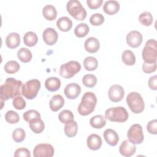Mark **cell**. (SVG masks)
Listing matches in <instances>:
<instances>
[{
	"label": "cell",
	"instance_id": "obj_1",
	"mask_svg": "<svg viewBox=\"0 0 157 157\" xmlns=\"http://www.w3.org/2000/svg\"><path fill=\"white\" fill-rule=\"evenodd\" d=\"M23 83L12 77L6 78L4 84L0 87V98L4 101L9 99H14L18 96H21Z\"/></svg>",
	"mask_w": 157,
	"mask_h": 157
},
{
	"label": "cell",
	"instance_id": "obj_2",
	"mask_svg": "<svg viewBox=\"0 0 157 157\" xmlns=\"http://www.w3.org/2000/svg\"><path fill=\"white\" fill-rule=\"evenodd\" d=\"M97 98L93 92H86L82 96L81 102L78 106L77 111L82 116L91 114L95 109Z\"/></svg>",
	"mask_w": 157,
	"mask_h": 157
},
{
	"label": "cell",
	"instance_id": "obj_3",
	"mask_svg": "<svg viewBox=\"0 0 157 157\" xmlns=\"http://www.w3.org/2000/svg\"><path fill=\"white\" fill-rule=\"evenodd\" d=\"M128 112L123 107H110L105 112V118L112 122H125L128 119Z\"/></svg>",
	"mask_w": 157,
	"mask_h": 157
},
{
	"label": "cell",
	"instance_id": "obj_4",
	"mask_svg": "<svg viewBox=\"0 0 157 157\" xmlns=\"http://www.w3.org/2000/svg\"><path fill=\"white\" fill-rule=\"evenodd\" d=\"M126 103L134 113H140L145 109V103L142 96L137 92H131L126 97Z\"/></svg>",
	"mask_w": 157,
	"mask_h": 157
},
{
	"label": "cell",
	"instance_id": "obj_5",
	"mask_svg": "<svg viewBox=\"0 0 157 157\" xmlns=\"http://www.w3.org/2000/svg\"><path fill=\"white\" fill-rule=\"evenodd\" d=\"M66 9L67 12L77 20L82 21L86 17V12L80 1L70 0L67 2Z\"/></svg>",
	"mask_w": 157,
	"mask_h": 157
},
{
	"label": "cell",
	"instance_id": "obj_6",
	"mask_svg": "<svg viewBox=\"0 0 157 157\" xmlns=\"http://www.w3.org/2000/svg\"><path fill=\"white\" fill-rule=\"evenodd\" d=\"M142 58L145 63H156L157 42L155 39H149L145 44L142 50Z\"/></svg>",
	"mask_w": 157,
	"mask_h": 157
},
{
	"label": "cell",
	"instance_id": "obj_7",
	"mask_svg": "<svg viewBox=\"0 0 157 157\" xmlns=\"http://www.w3.org/2000/svg\"><path fill=\"white\" fill-rule=\"evenodd\" d=\"M41 84L39 80L32 79L27 81L21 88V94L28 99L35 98L40 89Z\"/></svg>",
	"mask_w": 157,
	"mask_h": 157
},
{
	"label": "cell",
	"instance_id": "obj_8",
	"mask_svg": "<svg viewBox=\"0 0 157 157\" xmlns=\"http://www.w3.org/2000/svg\"><path fill=\"white\" fill-rule=\"evenodd\" d=\"M81 69L80 64L77 61H70L60 66L59 74L64 78L73 77Z\"/></svg>",
	"mask_w": 157,
	"mask_h": 157
},
{
	"label": "cell",
	"instance_id": "obj_9",
	"mask_svg": "<svg viewBox=\"0 0 157 157\" xmlns=\"http://www.w3.org/2000/svg\"><path fill=\"white\" fill-rule=\"evenodd\" d=\"M129 140L134 144L142 143L144 139L142 128L139 124H134L131 126L127 132Z\"/></svg>",
	"mask_w": 157,
	"mask_h": 157
},
{
	"label": "cell",
	"instance_id": "obj_10",
	"mask_svg": "<svg viewBox=\"0 0 157 157\" xmlns=\"http://www.w3.org/2000/svg\"><path fill=\"white\" fill-rule=\"evenodd\" d=\"M53 147L49 144H39L34 148L33 155L34 157H52L54 155Z\"/></svg>",
	"mask_w": 157,
	"mask_h": 157
},
{
	"label": "cell",
	"instance_id": "obj_11",
	"mask_svg": "<svg viewBox=\"0 0 157 157\" xmlns=\"http://www.w3.org/2000/svg\"><path fill=\"white\" fill-rule=\"evenodd\" d=\"M109 99L113 102L121 101L124 96V90L120 85H112L108 91Z\"/></svg>",
	"mask_w": 157,
	"mask_h": 157
},
{
	"label": "cell",
	"instance_id": "obj_12",
	"mask_svg": "<svg viewBox=\"0 0 157 157\" xmlns=\"http://www.w3.org/2000/svg\"><path fill=\"white\" fill-rule=\"evenodd\" d=\"M126 40L128 45L131 47L137 48L141 45L143 37L138 31H131L126 35Z\"/></svg>",
	"mask_w": 157,
	"mask_h": 157
},
{
	"label": "cell",
	"instance_id": "obj_13",
	"mask_svg": "<svg viewBox=\"0 0 157 157\" xmlns=\"http://www.w3.org/2000/svg\"><path fill=\"white\" fill-rule=\"evenodd\" d=\"M81 87L76 83L67 84L64 89L65 96L69 99H76L80 94Z\"/></svg>",
	"mask_w": 157,
	"mask_h": 157
},
{
	"label": "cell",
	"instance_id": "obj_14",
	"mask_svg": "<svg viewBox=\"0 0 157 157\" xmlns=\"http://www.w3.org/2000/svg\"><path fill=\"white\" fill-rule=\"evenodd\" d=\"M136 151V144L130 142L129 140L123 141L120 146V153L126 157H129L133 155Z\"/></svg>",
	"mask_w": 157,
	"mask_h": 157
},
{
	"label": "cell",
	"instance_id": "obj_15",
	"mask_svg": "<svg viewBox=\"0 0 157 157\" xmlns=\"http://www.w3.org/2000/svg\"><path fill=\"white\" fill-rule=\"evenodd\" d=\"M42 37L44 42L48 45H54L58 40V34L53 28H47L43 31Z\"/></svg>",
	"mask_w": 157,
	"mask_h": 157
},
{
	"label": "cell",
	"instance_id": "obj_16",
	"mask_svg": "<svg viewBox=\"0 0 157 157\" xmlns=\"http://www.w3.org/2000/svg\"><path fill=\"white\" fill-rule=\"evenodd\" d=\"M102 139L100 136L96 134H90L86 139V144L88 147L92 150H99L102 145Z\"/></svg>",
	"mask_w": 157,
	"mask_h": 157
},
{
	"label": "cell",
	"instance_id": "obj_17",
	"mask_svg": "<svg viewBox=\"0 0 157 157\" xmlns=\"http://www.w3.org/2000/svg\"><path fill=\"white\" fill-rule=\"evenodd\" d=\"M103 136L107 144L110 146H115L119 141V136L117 132L112 129H105Z\"/></svg>",
	"mask_w": 157,
	"mask_h": 157
},
{
	"label": "cell",
	"instance_id": "obj_18",
	"mask_svg": "<svg viewBox=\"0 0 157 157\" xmlns=\"http://www.w3.org/2000/svg\"><path fill=\"white\" fill-rule=\"evenodd\" d=\"M84 47L86 52L90 53H94L99 50L100 43L99 40L96 37H90L85 40Z\"/></svg>",
	"mask_w": 157,
	"mask_h": 157
},
{
	"label": "cell",
	"instance_id": "obj_19",
	"mask_svg": "<svg viewBox=\"0 0 157 157\" xmlns=\"http://www.w3.org/2000/svg\"><path fill=\"white\" fill-rule=\"evenodd\" d=\"M120 10V4L118 1L114 0L107 1L103 6L104 12L109 15H112L117 13Z\"/></svg>",
	"mask_w": 157,
	"mask_h": 157
},
{
	"label": "cell",
	"instance_id": "obj_20",
	"mask_svg": "<svg viewBox=\"0 0 157 157\" xmlns=\"http://www.w3.org/2000/svg\"><path fill=\"white\" fill-rule=\"evenodd\" d=\"M64 104V99L61 94H56L52 96L49 105L50 109L53 112H57L61 109Z\"/></svg>",
	"mask_w": 157,
	"mask_h": 157
},
{
	"label": "cell",
	"instance_id": "obj_21",
	"mask_svg": "<svg viewBox=\"0 0 157 157\" xmlns=\"http://www.w3.org/2000/svg\"><path fill=\"white\" fill-rule=\"evenodd\" d=\"M20 44V37L17 33H10L6 38V44L10 49L15 48Z\"/></svg>",
	"mask_w": 157,
	"mask_h": 157
},
{
	"label": "cell",
	"instance_id": "obj_22",
	"mask_svg": "<svg viewBox=\"0 0 157 157\" xmlns=\"http://www.w3.org/2000/svg\"><path fill=\"white\" fill-rule=\"evenodd\" d=\"M45 88L51 92L58 90L61 86V80L56 77H50L45 81Z\"/></svg>",
	"mask_w": 157,
	"mask_h": 157
},
{
	"label": "cell",
	"instance_id": "obj_23",
	"mask_svg": "<svg viewBox=\"0 0 157 157\" xmlns=\"http://www.w3.org/2000/svg\"><path fill=\"white\" fill-rule=\"evenodd\" d=\"M29 126L32 131L36 134L41 133L45 128V124L40 118H36L29 122Z\"/></svg>",
	"mask_w": 157,
	"mask_h": 157
},
{
	"label": "cell",
	"instance_id": "obj_24",
	"mask_svg": "<svg viewBox=\"0 0 157 157\" xmlns=\"http://www.w3.org/2000/svg\"><path fill=\"white\" fill-rule=\"evenodd\" d=\"M42 15L47 20L53 21L57 17V10L53 6L48 4L42 9Z\"/></svg>",
	"mask_w": 157,
	"mask_h": 157
},
{
	"label": "cell",
	"instance_id": "obj_25",
	"mask_svg": "<svg viewBox=\"0 0 157 157\" xmlns=\"http://www.w3.org/2000/svg\"><path fill=\"white\" fill-rule=\"evenodd\" d=\"M56 26L60 31L67 32L71 29L72 26V21L67 17H62L57 20Z\"/></svg>",
	"mask_w": 157,
	"mask_h": 157
},
{
	"label": "cell",
	"instance_id": "obj_26",
	"mask_svg": "<svg viewBox=\"0 0 157 157\" xmlns=\"http://www.w3.org/2000/svg\"><path fill=\"white\" fill-rule=\"evenodd\" d=\"M64 133L68 137H73L75 136L78 131L77 123L74 120L65 123L64 128Z\"/></svg>",
	"mask_w": 157,
	"mask_h": 157
},
{
	"label": "cell",
	"instance_id": "obj_27",
	"mask_svg": "<svg viewBox=\"0 0 157 157\" xmlns=\"http://www.w3.org/2000/svg\"><path fill=\"white\" fill-rule=\"evenodd\" d=\"M90 125L95 129H101L106 124V120L101 115H97L91 118L90 120Z\"/></svg>",
	"mask_w": 157,
	"mask_h": 157
},
{
	"label": "cell",
	"instance_id": "obj_28",
	"mask_svg": "<svg viewBox=\"0 0 157 157\" xmlns=\"http://www.w3.org/2000/svg\"><path fill=\"white\" fill-rule=\"evenodd\" d=\"M38 37L36 33L33 31H28L23 36V42L27 47H33L37 43Z\"/></svg>",
	"mask_w": 157,
	"mask_h": 157
},
{
	"label": "cell",
	"instance_id": "obj_29",
	"mask_svg": "<svg viewBox=\"0 0 157 157\" xmlns=\"http://www.w3.org/2000/svg\"><path fill=\"white\" fill-rule=\"evenodd\" d=\"M122 61L128 66H133L136 63V56L134 53L129 50H124L121 55Z\"/></svg>",
	"mask_w": 157,
	"mask_h": 157
},
{
	"label": "cell",
	"instance_id": "obj_30",
	"mask_svg": "<svg viewBox=\"0 0 157 157\" xmlns=\"http://www.w3.org/2000/svg\"><path fill=\"white\" fill-rule=\"evenodd\" d=\"M18 58L23 63L29 62L33 57L31 52L27 48L22 47L17 52Z\"/></svg>",
	"mask_w": 157,
	"mask_h": 157
},
{
	"label": "cell",
	"instance_id": "obj_31",
	"mask_svg": "<svg viewBox=\"0 0 157 157\" xmlns=\"http://www.w3.org/2000/svg\"><path fill=\"white\" fill-rule=\"evenodd\" d=\"M90 28L88 25L86 23H81L76 26L74 29V34L75 35L79 37H85L89 33Z\"/></svg>",
	"mask_w": 157,
	"mask_h": 157
},
{
	"label": "cell",
	"instance_id": "obj_32",
	"mask_svg": "<svg viewBox=\"0 0 157 157\" xmlns=\"http://www.w3.org/2000/svg\"><path fill=\"white\" fill-rule=\"evenodd\" d=\"M98 66V62L96 58L93 56L86 57L83 60V66L86 71H94Z\"/></svg>",
	"mask_w": 157,
	"mask_h": 157
},
{
	"label": "cell",
	"instance_id": "obj_33",
	"mask_svg": "<svg viewBox=\"0 0 157 157\" xmlns=\"http://www.w3.org/2000/svg\"><path fill=\"white\" fill-rule=\"evenodd\" d=\"M20 67V66L19 63L15 60H10L7 61L4 66L5 72L10 74H12L17 72L19 71Z\"/></svg>",
	"mask_w": 157,
	"mask_h": 157
},
{
	"label": "cell",
	"instance_id": "obj_34",
	"mask_svg": "<svg viewBox=\"0 0 157 157\" xmlns=\"http://www.w3.org/2000/svg\"><path fill=\"white\" fill-rule=\"evenodd\" d=\"M139 21L142 25L145 26H149L153 23V16L150 12L144 11L139 15Z\"/></svg>",
	"mask_w": 157,
	"mask_h": 157
},
{
	"label": "cell",
	"instance_id": "obj_35",
	"mask_svg": "<svg viewBox=\"0 0 157 157\" xmlns=\"http://www.w3.org/2000/svg\"><path fill=\"white\" fill-rule=\"evenodd\" d=\"M82 83L87 88H93L97 83V78L93 74H86L82 78Z\"/></svg>",
	"mask_w": 157,
	"mask_h": 157
},
{
	"label": "cell",
	"instance_id": "obj_36",
	"mask_svg": "<svg viewBox=\"0 0 157 157\" xmlns=\"http://www.w3.org/2000/svg\"><path fill=\"white\" fill-rule=\"evenodd\" d=\"M74 116L72 112L69 110H63L59 112L58 119L62 123H66L74 120Z\"/></svg>",
	"mask_w": 157,
	"mask_h": 157
},
{
	"label": "cell",
	"instance_id": "obj_37",
	"mask_svg": "<svg viewBox=\"0 0 157 157\" xmlns=\"http://www.w3.org/2000/svg\"><path fill=\"white\" fill-rule=\"evenodd\" d=\"M26 137V133L23 129L18 128L13 130L12 132V139L17 143L23 142Z\"/></svg>",
	"mask_w": 157,
	"mask_h": 157
},
{
	"label": "cell",
	"instance_id": "obj_38",
	"mask_svg": "<svg viewBox=\"0 0 157 157\" xmlns=\"http://www.w3.org/2000/svg\"><path fill=\"white\" fill-rule=\"evenodd\" d=\"M5 120L9 124H15L19 121L20 117L17 112L13 110H9L5 114Z\"/></svg>",
	"mask_w": 157,
	"mask_h": 157
},
{
	"label": "cell",
	"instance_id": "obj_39",
	"mask_svg": "<svg viewBox=\"0 0 157 157\" xmlns=\"http://www.w3.org/2000/svg\"><path fill=\"white\" fill-rule=\"evenodd\" d=\"M104 21V17L103 15L99 13L93 14L90 18V22L93 26H100Z\"/></svg>",
	"mask_w": 157,
	"mask_h": 157
},
{
	"label": "cell",
	"instance_id": "obj_40",
	"mask_svg": "<svg viewBox=\"0 0 157 157\" xmlns=\"http://www.w3.org/2000/svg\"><path fill=\"white\" fill-rule=\"evenodd\" d=\"M23 117L26 122L29 123L33 119H34L36 118H40V114L39 113L38 111L31 109L25 112L23 114Z\"/></svg>",
	"mask_w": 157,
	"mask_h": 157
},
{
	"label": "cell",
	"instance_id": "obj_41",
	"mask_svg": "<svg viewBox=\"0 0 157 157\" xmlns=\"http://www.w3.org/2000/svg\"><path fill=\"white\" fill-rule=\"evenodd\" d=\"M13 106L17 110H23L26 105V101L21 96H18L13 99Z\"/></svg>",
	"mask_w": 157,
	"mask_h": 157
},
{
	"label": "cell",
	"instance_id": "obj_42",
	"mask_svg": "<svg viewBox=\"0 0 157 157\" xmlns=\"http://www.w3.org/2000/svg\"><path fill=\"white\" fill-rule=\"evenodd\" d=\"M147 129L150 134H157V120L156 119H154L150 120L147 125Z\"/></svg>",
	"mask_w": 157,
	"mask_h": 157
},
{
	"label": "cell",
	"instance_id": "obj_43",
	"mask_svg": "<svg viewBox=\"0 0 157 157\" xmlns=\"http://www.w3.org/2000/svg\"><path fill=\"white\" fill-rule=\"evenodd\" d=\"M142 70L145 73L147 74L155 72L156 70V63H147L144 62L142 64Z\"/></svg>",
	"mask_w": 157,
	"mask_h": 157
},
{
	"label": "cell",
	"instance_id": "obj_44",
	"mask_svg": "<svg viewBox=\"0 0 157 157\" xmlns=\"http://www.w3.org/2000/svg\"><path fill=\"white\" fill-rule=\"evenodd\" d=\"M14 156L15 157H30L31 154L28 149L26 148H20L15 150L14 153Z\"/></svg>",
	"mask_w": 157,
	"mask_h": 157
},
{
	"label": "cell",
	"instance_id": "obj_45",
	"mask_svg": "<svg viewBox=\"0 0 157 157\" xmlns=\"http://www.w3.org/2000/svg\"><path fill=\"white\" fill-rule=\"evenodd\" d=\"M103 2V0H87V6L91 9H96L99 8Z\"/></svg>",
	"mask_w": 157,
	"mask_h": 157
},
{
	"label": "cell",
	"instance_id": "obj_46",
	"mask_svg": "<svg viewBox=\"0 0 157 157\" xmlns=\"http://www.w3.org/2000/svg\"><path fill=\"white\" fill-rule=\"evenodd\" d=\"M148 85L150 88L152 90H157V76L154 75L150 77L148 81Z\"/></svg>",
	"mask_w": 157,
	"mask_h": 157
}]
</instances>
